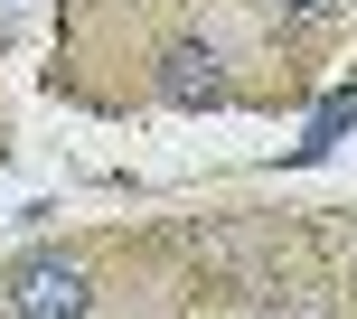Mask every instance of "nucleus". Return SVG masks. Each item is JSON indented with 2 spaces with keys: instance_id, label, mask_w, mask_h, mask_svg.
Segmentation results:
<instances>
[{
  "instance_id": "nucleus-1",
  "label": "nucleus",
  "mask_w": 357,
  "mask_h": 319,
  "mask_svg": "<svg viewBox=\"0 0 357 319\" xmlns=\"http://www.w3.org/2000/svg\"><path fill=\"white\" fill-rule=\"evenodd\" d=\"M0 301H10V319H85L94 282H85V263H66V254H19V263L0 272Z\"/></svg>"
},
{
  "instance_id": "nucleus-2",
  "label": "nucleus",
  "mask_w": 357,
  "mask_h": 319,
  "mask_svg": "<svg viewBox=\"0 0 357 319\" xmlns=\"http://www.w3.org/2000/svg\"><path fill=\"white\" fill-rule=\"evenodd\" d=\"M160 85H169V104H197V94H216V56L207 47H169V75H160Z\"/></svg>"
},
{
  "instance_id": "nucleus-3",
  "label": "nucleus",
  "mask_w": 357,
  "mask_h": 319,
  "mask_svg": "<svg viewBox=\"0 0 357 319\" xmlns=\"http://www.w3.org/2000/svg\"><path fill=\"white\" fill-rule=\"evenodd\" d=\"M273 10H320V0H273Z\"/></svg>"
}]
</instances>
